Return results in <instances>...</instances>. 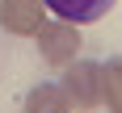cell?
Instances as JSON below:
<instances>
[{
	"instance_id": "3957f363",
	"label": "cell",
	"mask_w": 122,
	"mask_h": 113,
	"mask_svg": "<svg viewBox=\"0 0 122 113\" xmlns=\"http://www.w3.org/2000/svg\"><path fill=\"white\" fill-rule=\"evenodd\" d=\"M46 4L42 0H0V25L17 38H34L46 21Z\"/></svg>"
},
{
	"instance_id": "8992f818",
	"label": "cell",
	"mask_w": 122,
	"mask_h": 113,
	"mask_svg": "<svg viewBox=\"0 0 122 113\" xmlns=\"http://www.w3.org/2000/svg\"><path fill=\"white\" fill-rule=\"evenodd\" d=\"M101 105H110V113H122V54L101 63Z\"/></svg>"
},
{
	"instance_id": "7a4b0ae2",
	"label": "cell",
	"mask_w": 122,
	"mask_h": 113,
	"mask_svg": "<svg viewBox=\"0 0 122 113\" xmlns=\"http://www.w3.org/2000/svg\"><path fill=\"white\" fill-rule=\"evenodd\" d=\"M63 92L72 100V109H97L101 105V63L72 59L63 67Z\"/></svg>"
},
{
	"instance_id": "277c9868",
	"label": "cell",
	"mask_w": 122,
	"mask_h": 113,
	"mask_svg": "<svg viewBox=\"0 0 122 113\" xmlns=\"http://www.w3.org/2000/svg\"><path fill=\"white\" fill-rule=\"evenodd\" d=\"M59 21H72V25H88V21H101L105 13L118 4V0H42Z\"/></svg>"
},
{
	"instance_id": "5b68a950",
	"label": "cell",
	"mask_w": 122,
	"mask_h": 113,
	"mask_svg": "<svg viewBox=\"0 0 122 113\" xmlns=\"http://www.w3.org/2000/svg\"><path fill=\"white\" fill-rule=\"evenodd\" d=\"M21 113H72V100H67L63 84H38L25 92Z\"/></svg>"
},
{
	"instance_id": "6da1fadb",
	"label": "cell",
	"mask_w": 122,
	"mask_h": 113,
	"mask_svg": "<svg viewBox=\"0 0 122 113\" xmlns=\"http://www.w3.org/2000/svg\"><path fill=\"white\" fill-rule=\"evenodd\" d=\"M38 54H42V63L46 67H67V63L80 54V29H76L72 21H42V29H38Z\"/></svg>"
}]
</instances>
